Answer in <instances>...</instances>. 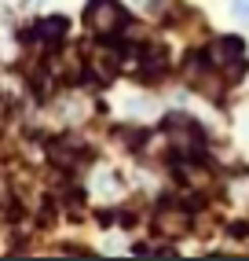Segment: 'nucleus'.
<instances>
[{"label": "nucleus", "mask_w": 249, "mask_h": 261, "mask_svg": "<svg viewBox=\"0 0 249 261\" xmlns=\"http://www.w3.org/2000/svg\"><path fill=\"white\" fill-rule=\"evenodd\" d=\"M209 66L227 81H238L245 74V44L238 37H216L209 48Z\"/></svg>", "instance_id": "f257e3e1"}, {"label": "nucleus", "mask_w": 249, "mask_h": 261, "mask_svg": "<svg viewBox=\"0 0 249 261\" xmlns=\"http://www.w3.org/2000/svg\"><path fill=\"white\" fill-rule=\"evenodd\" d=\"M84 26L99 37H114L124 30V8L121 0H88L84 8Z\"/></svg>", "instance_id": "f03ea898"}, {"label": "nucleus", "mask_w": 249, "mask_h": 261, "mask_svg": "<svg viewBox=\"0 0 249 261\" xmlns=\"http://www.w3.org/2000/svg\"><path fill=\"white\" fill-rule=\"evenodd\" d=\"M165 140L172 144L176 154H187V159L202 151V133H198V125H194V121H183V118H169V121H165Z\"/></svg>", "instance_id": "7ed1b4c3"}, {"label": "nucleus", "mask_w": 249, "mask_h": 261, "mask_svg": "<svg viewBox=\"0 0 249 261\" xmlns=\"http://www.w3.org/2000/svg\"><path fill=\"white\" fill-rule=\"evenodd\" d=\"M154 228L162 232V236H187V228H191V214L183 210V206H162L158 210V217H154Z\"/></svg>", "instance_id": "20e7f679"}, {"label": "nucleus", "mask_w": 249, "mask_h": 261, "mask_svg": "<svg viewBox=\"0 0 249 261\" xmlns=\"http://www.w3.org/2000/svg\"><path fill=\"white\" fill-rule=\"evenodd\" d=\"M66 19H59V15H55V19H44V22H37V37L41 41H48V44H59L63 37H66Z\"/></svg>", "instance_id": "39448f33"}, {"label": "nucleus", "mask_w": 249, "mask_h": 261, "mask_svg": "<svg viewBox=\"0 0 249 261\" xmlns=\"http://www.w3.org/2000/svg\"><path fill=\"white\" fill-rule=\"evenodd\" d=\"M231 11L238 22H249V0H231Z\"/></svg>", "instance_id": "423d86ee"}, {"label": "nucleus", "mask_w": 249, "mask_h": 261, "mask_svg": "<svg viewBox=\"0 0 249 261\" xmlns=\"http://www.w3.org/2000/svg\"><path fill=\"white\" fill-rule=\"evenodd\" d=\"M136 4H150V0H136Z\"/></svg>", "instance_id": "0eeeda50"}]
</instances>
